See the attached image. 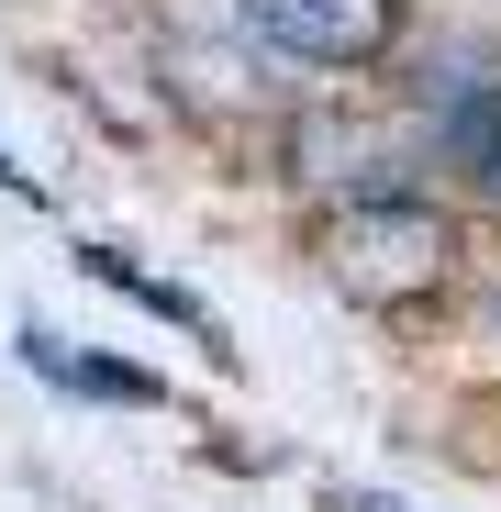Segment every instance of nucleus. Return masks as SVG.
<instances>
[{
	"label": "nucleus",
	"instance_id": "1",
	"mask_svg": "<svg viewBox=\"0 0 501 512\" xmlns=\"http://www.w3.org/2000/svg\"><path fill=\"white\" fill-rule=\"evenodd\" d=\"M312 256L323 279L368 301V312H424L446 279H457V223L412 190H346L312 212Z\"/></svg>",
	"mask_w": 501,
	"mask_h": 512
},
{
	"label": "nucleus",
	"instance_id": "2",
	"mask_svg": "<svg viewBox=\"0 0 501 512\" xmlns=\"http://www.w3.org/2000/svg\"><path fill=\"white\" fill-rule=\"evenodd\" d=\"M234 23L279 67H379L401 45V0H234Z\"/></svg>",
	"mask_w": 501,
	"mask_h": 512
},
{
	"label": "nucleus",
	"instance_id": "3",
	"mask_svg": "<svg viewBox=\"0 0 501 512\" xmlns=\"http://www.w3.org/2000/svg\"><path fill=\"white\" fill-rule=\"evenodd\" d=\"M424 145L479 201H501V56H446L424 90Z\"/></svg>",
	"mask_w": 501,
	"mask_h": 512
},
{
	"label": "nucleus",
	"instance_id": "4",
	"mask_svg": "<svg viewBox=\"0 0 501 512\" xmlns=\"http://www.w3.org/2000/svg\"><path fill=\"white\" fill-rule=\"evenodd\" d=\"M23 368L34 379H56V390H78V401H156V368H134V357H78L67 334H23Z\"/></svg>",
	"mask_w": 501,
	"mask_h": 512
},
{
	"label": "nucleus",
	"instance_id": "5",
	"mask_svg": "<svg viewBox=\"0 0 501 512\" xmlns=\"http://www.w3.org/2000/svg\"><path fill=\"white\" fill-rule=\"evenodd\" d=\"M78 268H90L101 290H134V301H145V312H167V323H201V334H212V346H223V323H212V312H201L190 290H167V279H145V268H134V256H123V245H78Z\"/></svg>",
	"mask_w": 501,
	"mask_h": 512
},
{
	"label": "nucleus",
	"instance_id": "6",
	"mask_svg": "<svg viewBox=\"0 0 501 512\" xmlns=\"http://www.w3.org/2000/svg\"><path fill=\"white\" fill-rule=\"evenodd\" d=\"M0 201H34V212H45V190L23 179V167H12V156H0Z\"/></svg>",
	"mask_w": 501,
	"mask_h": 512
},
{
	"label": "nucleus",
	"instance_id": "7",
	"mask_svg": "<svg viewBox=\"0 0 501 512\" xmlns=\"http://www.w3.org/2000/svg\"><path fill=\"white\" fill-rule=\"evenodd\" d=\"M334 512H401V501H379V490H334Z\"/></svg>",
	"mask_w": 501,
	"mask_h": 512
},
{
	"label": "nucleus",
	"instance_id": "8",
	"mask_svg": "<svg viewBox=\"0 0 501 512\" xmlns=\"http://www.w3.org/2000/svg\"><path fill=\"white\" fill-rule=\"evenodd\" d=\"M490 334H501V301H490Z\"/></svg>",
	"mask_w": 501,
	"mask_h": 512
}]
</instances>
